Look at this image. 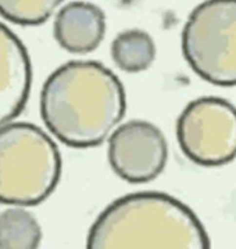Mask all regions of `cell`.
I'll list each match as a JSON object with an SVG mask.
<instances>
[{"label": "cell", "instance_id": "cell-7", "mask_svg": "<svg viewBox=\"0 0 236 249\" xmlns=\"http://www.w3.org/2000/svg\"><path fill=\"white\" fill-rule=\"evenodd\" d=\"M31 85L32 67L27 49L19 36L0 22V127L22 112Z\"/></svg>", "mask_w": 236, "mask_h": 249}, {"label": "cell", "instance_id": "cell-6", "mask_svg": "<svg viewBox=\"0 0 236 249\" xmlns=\"http://www.w3.org/2000/svg\"><path fill=\"white\" fill-rule=\"evenodd\" d=\"M107 157L117 176L132 184H143L163 173L168 160V145L157 126L135 119L111 133Z\"/></svg>", "mask_w": 236, "mask_h": 249}, {"label": "cell", "instance_id": "cell-9", "mask_svg": "<svg viewBox=\"0 0 236 249\" xmlns=\"http://www.w3.org/2000/svg\"><path fill=\"white\" fill-rule=\"evenodd\" d=\"M111 58L119 70L128 73L146 71L156 58L155 40L142 29L124 31L111 43Z\"/></svg>", "mask_w": 236, "mask_h": 249}, {"label": "cell", "instance_id": "cell-5", "mask_svg": "<svg viewBox=\"0 0 236 249\" xmlns=\"http://www.w3.org/2000/svg\"><path fill=\"white\" fill-rule=\"evenodd\" d=\"M177 140L186 158L200 166H224L236 158V107L225 98L200 97L183 108Z\"/></svg>", "mask_w": 236, "mask_h": 249}, {"label": "cell", "instance_id": "cell-11", "mask_svg": "<svg viewBox=\"0 0 236 249\" xmlns=\"http://www.w3.org/2000/svg\"><path fill=\"white\" fill-rule=\"evenodd\" d=\"M65 0H0V16L13 24L37 27L45 24Z\"/></svg>", "mask_w": 236, "mask_h": 249}, {"label": "cell", "instance_id": "cell-3", "mask_svg": "<svg viewBox=\"0 0 236 249\" xmlns=\"http://www.w3.org/2000/svg\"><path fill=\"white\" fill-rule=\"evenodd\" d=\"M61 155L37 124L0 127V204L35 206L53 194L61 176Z\"/></svg>", "mask_w": 236, "mask_h": 249}, {"label": "cell", "instance_id": "cell-8", "mask_svg": "<svg viewBox=\"0 0 236 249\" xmlns=\"http://www.w3.org/2000/svg\"><path fill=\"white\" fill-rule=\"evenodd\" d=\"M53 35L59 46L68 53H92L104 39L106 16L93 3L71 1L57 13Z\"/></svg>", "mask_w": 236, "mask_h": 249}, {"label": "cell", "instance_id": "cell-10", "mask_svg": "<svg viewBox=\"0 0 236 249\" xmlns=\"http://www.w3.org/2000/svg\"><path fill=\"white\" fill-rule=\"evenodd\" d=\"M40 241V224L29 211L11 208L0 212V249H35Z\"/></svg>", "mask_w": 236, "mask_h": 249}, {"label": "cell", "instance_id": "cell-1", "mask_svg": "<svg viewBox=\"0 0 236 249\" xmlns=\"http://www.w3.org/2000/svg\"><path fill=\"white\" fill-rule=\"evenodd\" d=\"M125 90L117 75L98 61H70L46 79L40 116L49 132L73 148L106 142L125 115Z\"/></svg>", "mask_w": 236, "mask_h": 249}, {"label": "cell", "instance_id": "cell-2", "mask_svg": "<svg viewBox=\"0 0 236 249\" xmlns=\"http://www.w3.org/2000/svg\"><path fill=\"white\" fill-rule=\"evenodd\" d=\"M89 249H209L199 217L177 198L140 191L110 204L92 224Z\"/></svg>", "mask_w": 236, "mask_h": 249}, {"label": "cell", "instance_id": "cell-4", "mask_svg": "<svg viewBox=\"0 0 236 249\" xmlns=\"http://www.w3.org/2000/svg\"><path fill=\"white\" fill-rule=\"evenodd\" d=\"M182 54L201 79L236 86V0H206L182 31Z\"/></svg>", "mask_w": 236, "mask_h": 249}]
</instances>
